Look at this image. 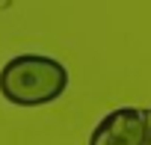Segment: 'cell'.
Instances as JSON below:
<instances>
[{"label":"cell","instance_id":"cell-1","mask_svg":"<svg viewBox=\"0 0 151 145\" xmlns=\"http://www.w3.org/2000/svg\"><path fill=\"white\" fill-rule=\"evenodd\" d=\"M68 89V71L59 59L45 53H21L0 68V92L9 104L42 107Z\"/></svg>","mask_w":151,"mask_h":145},{"label":"cell","instance_id":"cell-2","mask_svg":"<svg viewBox=\"0 0 151 145\" xmlns=\"http://www.w3.org/2000/svg\"><path fill=\"white\" fill-rule=\"evenodd\" d=\"M89 145H151V107H119L107 113Z\"/></svg>","mask_w":151,"mask_h":145}]
</instances>
